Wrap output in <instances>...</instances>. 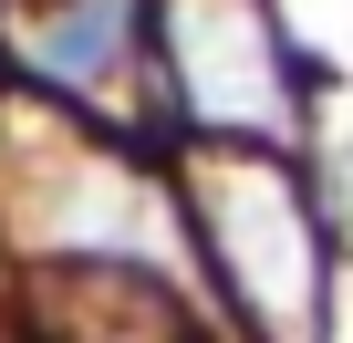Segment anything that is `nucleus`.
Here are the masks:
<instances>
[{"label":"nucleus","mask_w":353,"mask_h":343,"mask_svg":"<svg viewBox=\"0 0 353 343\" xmlns=\"http://www.w3.org/2000/svg\"><path fill=\"white\" fill-rule=\"evenodd\" d=\"M125 32H135V0H32V11H11V52L52 94H94L125 63Z\"/></svg>","instance_id":"nucleus-4"},{"label":"nucleus","mask_w":353,"mask_h":343,"mask_svg":"<svg viewBox=\"0 0 353 343\" xmlns=\"http://www.w3.org/2000/svg\"><path fill=\"white\" fill-rule=\"evenodd\" d=\"M198 208H208V250L239 291V312L270 333V343H312V312H322V239H312V208L281 166L260 156H219L198 166Z\"/></svg>","instance_id":"nucleus-1"},{"label":"nucleus","mask_w":353,"mask_h":343,"mask_svg":"<svg viewBox=\"0 0 353 343\" xmlns=\"http://www.w3.org/2000/svg\"><path fill=\"white\" fill-rule=\"evenodd\" d=\"M11 219L52 260H145V281H176V250L145 208V177H125L94 146H21L11 156Z\"/></svg>","instance_id":"nucleus-2"},{"label":"nucleus","mask_w":353,"mask_h":343,"mask_svg":"<svg viewBox=\"0 0 353 343\" xmlns=\"http://www.w3.org/2000/svg\"><path fill=\"white\" fill-rule=\"evenodd\" d=\"M166 73L198 125L219 135H281L291 125V63L270 32V0H166Z\"/></svg>","instance_id":"nucleus-3"}]
</instances>
